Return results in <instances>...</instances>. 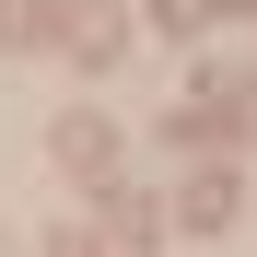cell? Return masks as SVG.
<instances>
[{
	"instance_id": "2",
	"label": "cell",
	"mask_w": 257,
	"mask_h": 257,
	"mask_svg": "<svg viewBox=\"0 0 257 257\" xmlns=\"http://www.w3.org/2000/svg\"><path fill=\"white\" fill-rule=\"evenodd\" d=\"M187 222H199V234L234 222V176H199V187H187Z\"/></svg>"
},
{
	"instance_id": "1",
	"label": "cell",
	"mask_w": 257,
	"mask_h": 257,
	"mask_svg": "<svg viewBox=\"0 0 257 257\" xmlns=\"http://www.w3.org/2000/svg\"><path fill=\"white\" fill-rule=\"evenodd\" d=\"M59 164H70V176H117V128L105 117H70L59 128Z\"/></svg>"
}]
</instances>
